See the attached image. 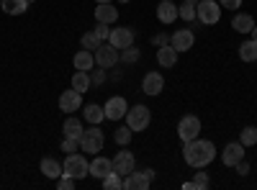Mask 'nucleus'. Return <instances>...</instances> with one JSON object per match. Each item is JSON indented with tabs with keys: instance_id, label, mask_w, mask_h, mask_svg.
Instances as JSON below:
<instances>
[{
	"instance_id": "obj_1",
	"label": "nucleus",
	"mask_w": 257,
	"mask_h": 190,
	"mask_svg": "<svg viewBox=\"0 0 257 190\" xmlns=\"http://www.w3.org/2000/svg\"><path fill=\"white\" fill-rule=\"evenodd\" d=\"M183 159H185V164H190V167H196V170H206V167L216 159V146H213V141H208V139H193V141H185V146H183Z\"/></svg>"
},
{
	"instance_id": "obj_2",
	"label": "nucleus",
	"mask_w": 257,
	"mask_h": 190,
	"mask_svg": "<svg viewBox=\"0 0 257 190\" xmlns=\"http://www.w3.org/2000/svg\"><path fill=\"white\" fill-rule=\"evenodd\" d=\"M62 175H70L75 180H82V177L90 175V164H88V159H85L80 152H72V154H67V159H64V164H62Z\"/></svg>"
},
{
	"instance_id": "obj_3",
	"label": "nucleus",
	"mask_w": 257,
	"mask_h": 190,
	"mask_svg": "<svg viewBox=\"0 0 257 190\" xmlns=\"http://www.w3.org/2000/svg\"><path fill=\"white\" fill-rule=\"evenodd\" d=\"M105 144V134L98 129V123H93L90 129H85L80 136V152H88V154H98Z\"/></svg>"
},
{
	"instance_id": "obj_4",
	"label": "nucleus",
	"mask_w": 257,
	"mask_h": 190,
	"mask_svg": "<svg viewBox=\"0 0 257 190\" xmlns=\"http://www.w3.org/2000/svg\"><path fill=\"white\" fill-rule=\"evenodd\" d=\"M149 123H152V111L147 105H134V108L126 111V126L132 131H144L149 129Z\"/></svg>"
},
{
	"instance_id": "obj_5",
	"label": "nucleus",
	"mask_w": 257,
	"mask_h": 190,
	"mask_svg": "<svg viewBox=\"0 0 257 190\" xmlns=\"http://www.w3.org/2000/svg\"><path fill=\"white\" fill-rule=\"evenodd\" d=\"M196 18L201 21L203 26L219 24V18H221V6H219V0H198V6H196Z\"/></svg>"
},
{
	"instance_id": "obj_6",
	"label": "nucleus",
	"mask_w": 257,
	"mask_h": 190,
	"mask_svg": "<svg viewBox=\"0 0 257 190\" xmlns=\"http://www.w3.org/2000/svg\"><path fill=\"white\" fill-rule=\"evenodd\" d=\"M95 65L98 67H103V70H111V67H116V62L121 59V54H118V49L111 44V41H108V44H100L95 52Z\"/></svg>"
},
{
	"instance_id": "obj_7",
	"label": "nucleus",
	"mask_w": 257,
	"mask_h": 190,
	"mask_svg": "<svg viewBox=\"0 0 257 190\" xmlns=\"http://www.w3.org/2000/svg\"><path fill=\"white\" fill-rule=\"evenodd\" d=\"M198 134H201V118L198 116H183L178 123V136L183 139V144L198 139Z\"/></svg>"
},
{
	"instance_id": "obj_8",
	"label": "nucleus",
	"mask_w": 257,
	"mask_h": 190,
	"mask_svg": "<svg viewBox=\"0 0 257 190\" xmlns=\"http://www.w3.org/2000/svg\"><path fill=\"white\" fill-rule=\"evenodd\" d=\"M155 180V170H142V172H128L123 177V190H147Z\"/></svg>"
},
{
	"instance_id": "obj_9",
	"label": "nucleus",
	"mask_w": 257,
	"mask_h": 190,
	"mask_svg": "<svg viewBox=\"0 0 257 190\" xmlns=\"http://www.w3.org/2000/svg\"><path fill=\"white\" fill-rule=\"evenodd\" d=\"M111 164H113V172H118L121 177H126L128 172H134V167H137V157L128 152V149H121V152H116V157L111 159Z\"/></svg>"
},
{
	"instance_id": "obj_10",
	"label": "nucleus",
	"mask_w": 257,
	"mask_h": 190,
	"mask_svg": "<svg viewBox=\"0 0 257 190\" xmlns=\"http://www.w3.org/2000/svg\"><path fill=\"white\" fill-rule=\"evenodd\" d=\"M103 111H105V118H108V121H121V118H126L128 103H126L121 95H113V98H108V100H105Z\"/></svg>"
},
{
	"instance_id": "obj_11",
	"label": "nucleus",
	"mask_w": 257,
	"mask_h": 190,
	"mask_svg": "<svg viewBox=\"0 0 257 190\" xmlns=\"http://www.w3.org/2000/svg\"><path fill=\"white\" fill-rule=\"evenodd\" d=\"M82 108V93L80 90H64L62 95H59V111H64V113H75V111H80Z\"/></svg>"
},
{
	"instance_id": "obj_12",
	"label": "nucleus",
	"mask_w": 257,
	"mask_h": 190,
	"mask_svg": "<svg viewBox=\"0 0 257 190\" xmlns=\"http://www.w3.org/2000/svg\"><path fill=\"white\" fill-rule=\"evenodd\" d=\"M165 90V77L160 75V72H147L144 75V80H142V93L144 95H160Z\"/></svg>"
},
{
	"instance_id": "obj_13",
	"label": "nucleus",
	"mask_w": 257,
	"mask_h": 190,
	"mask_svg": "<svg viewBox=\"0 0 257 190\" xmlns=\"http://www.w3.org/2000/svg\"><path fill=\"white\" fill-rule=\"evenodd\" d=\"M244 149H247V146H244L242 141H229V144L224 146V152H221V162H224L226 167H234L239 159H244Z\"/></svg>"
},
{
	"instance_id": "obj_14",
	"label": "nucleus",
	"mask_w": 257,
	"mask_h": 190,
	"mask_svg": "<svg viewBox=\"0 0 257 190\" xmlns=\"http://www.w3.org/2000/svg\"><path fill=\"white\" fill-rule=\"evenodd\" d=\"M170 44H173L178 52H190L193 44H196V34H193L190 29H178L173 34V39H170Z\"/></svg>"
},
{
	"instance_id": "obj_15",
	"label": "nucleus",
	"mask_w": 257,
	"mask_h": 190,
	"mask_svg": "<svg viewBox=\"0 0 257 190\" xmlns=\"http://www.w3.org/2000/svg\"><path fill=\"white\" fill-rule=\"evenodd\" d=\"M108 41L121 52V49H126V47H132V44H134V31L128 29V26H123V29H111Z\"/></svg>"
},
{
	"instance_id": "obj_16",
	"label": "nucleus",
	"mask_w": 257,
	"mask_h": 190,
	"mask_svg": "<svg viewBox=\"0 0 257 190\" xmlns=\"http://www.w3.org/2000/svg\"><path fill=\"white\" fill-rule=\"evenodd\" d=\"M178 54H180V52H178L173 44H162V47L157 49V65L165 67V70L175 67V65H178Z\"/></svg>"
},
{
	"instance_id": "obj_17",
	"label": "nucleus",
	"mask_w": 257,
	"mask_h": 190,
	"mask_svg": "<svg viewBox=\"0 0 257 190\" xmlns=\"http://www.w3.org/2000/svg\"><path fill=\"white\" fill-rule=\"evenodd\" d=\"M95 21L98 24H116L118 21V8L113 6V3H98V8H95Z\"/></svg>"
},
{
	"instance_id": "obj_18",
	"label": "nucleus",
	"mask_w": 257,
	"mask_h": 190,
	"mask_svg": "<svg viewBox=\"0 0 257 190\" xmlns=\"http://www.w3.org/2000/svg\"><path fill=\"white\" fill-rule=\"evenodd\" d=\"M157 18H160V24L170 26L175 18H180L178 16V6L173 3V0H162V3L157 6Z\"/></svg>"
},
{
	"instance_id": "obj_19",
	"label": "nucleus",
	"mask_w": 257,
	"mask_h": 190,
	"mask_svg": "<svg viewBox=\"0 0 257 190\" xmlns=\"http://www.w3.org/2000/svg\"><path fill=\"white\" fill-rule=\"evenodd\" d=\"M108 172H113V164H111V159H108V157H100V154H95V159L90 162V175H93V177H98V180H103Z\"/></svg>"
},
{
	"instance_id": "obj_20",
	"label": "nucleus",
	"mask_w": 257,
	"mask_h": 190,
	"mask_svg": "<svg viewBox=\"0 0 257 190\" xmlns=\"http://www.w3.org/2000/svg\"><path fill=\"white\" fill-rule=\"evenodd\" d=\"M72 65H75V70L90 72V70L95 67V54H93V52H88V49H80V52L75 54V59H72Z\"/></svg>"
},
{
	"instance_id": "obj_21",
	"label": "nucleus",
	"mask_w": 257,
	"mask_h": 190,
	"mask_svg": "<svg viewBox=\"0 0 257 190\" xmlns=\"http://www.w3.org/2000/svg\"><path fill=\"white\" fill-rule=\"evenodd\" d=\"M231 29L237 31V34H249L254 29V18L249 13H237L231 18Z\"/></svg>"
},
{
	"instance_id": "obj_22",
	"label": "nucleus",
	"mask_w": 257,
	"mask_h": 190,
	"mask_svg": "<svg viewBox=\"0 0 257 190\" xmlns=\"http://www.w3.org/2000/svg\"><path fill=\"white\" fill-rule=\"evenodd\" d=\"M41 175H44L47 180L62 177V164L57 159H52V157H44V159H41Z\"/></svg>"
},
{
	"instance_id": "obj_23",
	"label": "nucleus",
	"mask_w": 257,
	"mask_h": 190,
	"mask_svg": "<svg viewBox=\"0 0 257 190\" xmlns=\"http://www.w3.org/2000/svg\"><path fill=\"white\" fill-rule=\"evenodd\" d=\"M29 0H0V8H3L8 16H21L29 11Z\"/></svg>"
},
{
	"instance_id": "obj_24",
	"label": "nucleus",
	"mask_w": 257,
	"mask_h": 190,
	"mask_svg": "<svg viewBox=\"0 0 257 190\" xmlns=\"http://www.w3.org/2000/svg\"><path fill=\"white\" fill-rule=\"evenodd\" d=\"M82 131H85L82 121H80V118H75V116H67V121H64V136L80 139V136H82Z\"/></svg>"
},
{
	"instance_id": "obj_25",
	"label": "nucleus",
	"mask_w": 257,
	"mask_h": 190,
	"mask_svg": "<svg viewBox=\"0 0 257 190\" xmlns=\"http://www.w3.org/2000/svg\"><path fill=\"white\" fill-rule=\"evenodd\" d=\"M239 59H242V62H257V41H254V39L242 41V47H239Z\"/></svg>"
},
{
	"instance_id": "obj_26",
	"label": "nucleus",
	"mask_w": 257,
	"mask_h": 190,
	"mask_svg": "<svg viewBox=\"0 0 257 190\" xmlns=\"http://www.w3.org/2000/svg\"><path fill=\"white\" fill-rule=\"evenodd\" d=\"M196 6H198V0H183V6H178V16L188 21V24H193L196 21Z\"/></svg>"
},
{
	"instance_id": "obj_27",
	"label": "nucleus",
	"mask_w": 257,
	"mask_h": 190,
	"mask_svg": "<svg viewBox=\"0 0 257 190\" xmlns=\"http://www.w3.org/2000/svg\"><path fill=\"white\" fill-rule=\"evenodd\" d=\"M90 85H93L90 72H82V70H77V72L72 75V88H75V90L85 93V90H90Z\"/></svg>"
},
{
	"instance_id": "obj_28",
	"label": "nucleus",
	"mask_w": 257,
	"mask_h": 190,
	"mask_svg": "<svg viewBox=\"0 0 257 190\" xmlns=\"http://www.w3.org/2000/svg\"><path fill=\"white\" fill-rule=\"evenodd\" d=\"M82 113H85V118H88V123H100L105 118L103 105H98V103H88V108H85Z\"/></svg>"
},
{
	"instance_id": "obj_29",
	"label": "nucleus",
	"mask_w": 257,
	"mask_h": 190,
	"mask_svg": "<svg viewBox=\"0 0 257 190\" xmlns=\"http://www.w3.org/2000/svg\"><path fill=\"white\" fill-rule=\"evenodd\" d=\"M211 185V180H208V172H203V167H201V170L196 172V177H193L185 187H190V190H206Z\"/></svg>"
},
{
	"instance_id": "obj_30",
	"label": "nucleus",
	"mask_w": 257,
	"mask_h": 190,
	"mask_svg": "<svg viewBox=\"0 0 257 190\" xmlns=\"http://www.w3.org/2000/svg\"><path fill=\"white\" fill-rule=\"evenodd\" d=\"M80 44H82V49H88V52H95L103 41L98 39V34L95 31H88V34H82V39H80Z\"/></svg>"
},
{
	"instance_id": "obj_31",
	"label": "nucleus",
	"mask_w": 257,
	"mask_h": 190,
	"mask_svg": "<svg viewBox=\"0 0 257 190\" xmlns=\"http://www.w3.org/2000/svg\"><path fill=\"white\" fill-rule=\"evenodd\" d=\"M103 187L105 190H121L123 187V177L118 172H108V175L103 177Z\"/></svg>"
},
{
	"instance_id": "obj_32",
	"label": "nucleus",
	"mask_w": 257,
	"mask_h": 190,
	"mask_svg": "<svg viewBox=\"0 0 257 190\" xmlns=\"http://www.w3.org/2000/svg\"><path fill=\"white\" fill-rule=\"evenodd\" d=\"M132 136H134V131L128 129V126H121V129H116V134H113V141H116L118 146H128Z\"/></svg>"
},
{
	"instance_id": "obj_33",
	"label": "nucleus",
	"mask_w": 257,
	"mask_h": 190,
	"mask_svg": "<svg viewBox=\"0 0 257 190\" xmlns=\"http://www.w3.org/2000/svg\"><path fill=\"white\" fill-rule=\"evenodd\" d=\"M239 141H242L244 146H254V144H257V126H247V129H242Z\"/></svg>"
},
{
	"instance_id": "obj_34",
	"label": "nucleus",
	"mask_w": 257,
	"mask_h": 190,
	"mask_svg": "<svg viewBox=\"0 0 257 190\" xmlns=\"http://www.w3.org/2000/svg\"><path fill=\"white\" fill-rule=\"evenodd\" d=\"M62 152H64V154H72V152H80V139H72V136H64V141H62Z\"/></svg>"
},
{
	"instance_id": "obj_35",
	"label": "nucleus",
	"mask_w": 257,
	"mask_h": 190,
	"mask_svg": "<svg viewBox=\"0 0 257 190\" xmlns=\"http://www.w3.org/2000/svg\"><path fill=\"white\" fill-rule=\"evenodd\" d=\"M121 59H123V62H137V59H139V49H137L134 44H132V47H126L123 54H121Z\"/></svg>"
},
{
	"instance_id": "obj_36",
	"label": "nucleus",
	"mask_w": 257,
	"mask_h": 190,
	"mask_svg": "<svg viewBox=\"0 0 257 190\" xmlns=\"http://www.w3.org/2000/svg\"><path fill=\"white\" fill-rule=\"evenodd\" d=\"M57 187H59V190H72V187H75V177L62 175V177L57 180Z\"/></svg>"
},
{
	"instance_id": "obj_37",
	"label": "nucleus",
	"mask_w": 257,
	"mask_h": 190,
	"mask_svg": "<svg viewBox=\"0 0 257 190\" xmlns=\"http://www.w3.org/2000/svg\"><path fill=\"white\" fill-rule=\"evenodd\" d=\"M93 31L98 34V39H100V41H105V39L111 36V29H108V24H98V26H95Z\"/></svg>"
},
{
	"instance_id": "obj_38",
	"label": "nucleus",
	"mask_w": 257,
	"mask_h": 190,
	"mask_svg": "<svg viewBox=\"0 0 257 190\" xmlns=\"http://www.w3.org/2000/svg\"><path fill=\"white\" fill-rule=\"evenodd\" d=\"M219 6L229 8V11H237V8H242V0H219Z\"/></svg>"
},
{
	"instance_id": "obj_39",
	"label": "nucleus",
	"mask_w": 257,
	"mask_h": 190,
	"mask_svg": "<svg viewBox=\"0 0 257 190\" xmlns=\"http://www.w3.org/2000/svg\"><path fill=\"white\" fill-rule=\"evenodd\" d=\"M234 170H237V175H247V172H249V164H247L244 159H239L237 164H234Z\"/></svg>"
},
{
	"instance_id": "obj_40",
	"label": "nucleus",
	"mask_w": 257,
	"mask_h": 190,
	"mask_svg": "<svg viewBox=\"0 0 257 190\" xmlns=\"http://www.w3.org/2000/svg\"><path fill=\"white\" fill-rule=\"evenodd\" d=\"M90 80H93V82H95V85H100V82H103V80H105V72H103V67H100V70H98V72H93V75H90Z\"/></svg>"
},
{
	"instance_id": "obj_41",
	"label": "nucleus",
	"mask_w": 257,
	"mask_h": 190,
	"mask_svg": "<svg viewBox=\"0 0 257 190\" xmlns=\"http://www.w3.org/2000/svg\"><path fill=\"white\" fill-rule=\"evenodd\" d=\"M249 34H252V39H254V41H257V24H254V29H252V31H249Z\"/></svg>"
},
{
	"instance_id": "obj_42",
	"label": "nucleus",
	"mask_w": 257,
	"mask_h": 190,
	"mask_svg": "<svg viewBox=\"0 0 257 190\" xmlns=\"http://www.w3.org/2000/svg\"><path fill=\"white\" fill-rule=\"evenodd\" d=\"M95 3H113V0H95Z\"/></svg>"
},
{
	"instance_id": "obj_43",
	"label": "nucleus",
	"mask_w": 257,
	"mask_h": 190,
	"mask_svg": "<svg viewBox=\"0 0 257 190\" xmlns=\"http://www.w3.org/2000/svg\"><path fill=\"white\" fill-rule=\"evenodd\" d=\"M121 3H128V0H121Z\"/></svg>"
},
{
	"instance_id": "obj_44",
	"label": "nucleus",
	"mask_w": 257,
	"mask_h": 190,
	"mask_svg": "<svg viewBox=\"0 0 257 190\" xmlns=\"http://www.w3.org/2000/svg\"><path fill=\"white\" fill-rule=\"evenodd\" d=\"M29 3H34V0H29Z\"/></svg>"
}]
</instances>
